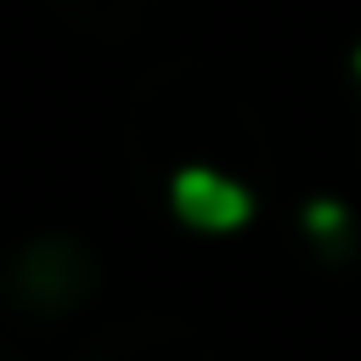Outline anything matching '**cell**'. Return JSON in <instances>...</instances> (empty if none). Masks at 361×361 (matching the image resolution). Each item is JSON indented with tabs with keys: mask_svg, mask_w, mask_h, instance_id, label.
I'll use <instances>...</instances> for the list:
<instances>
[{
	"mask_svg": "<svg viewBox=\"0 0 361 361\" xmlns=\"http://www.w3.org/2000/svg\"><path fill=\"white\" fill-rule=\"evenodd\" d=\"M175 203H180L186 220H203V226H237V220L248 214V197H243L237 186L214 180V175H180Z\"/></svg>",
	"mask_w": 361,
	"mask_h": 361,
	"instance_id": "6da1fadb",
	"label": "cell"
}]
</instances>
